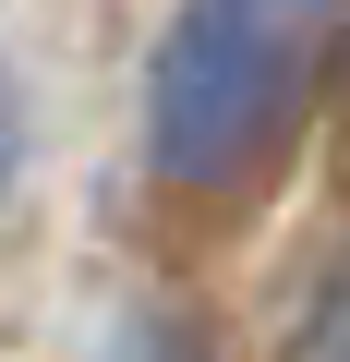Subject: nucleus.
I'll return each instance as SVG.
<instances>
[{"label": "nucleus", "instance_id": "f257e3e1", "mask_svg": "<svg viewBox=\"0 0 350 362\" xmlns=\"http://www.w3.org/2000/svg\"><path fill=\"white\" fill-rule=\"evenodd\" d=\"M338 37V0H182L145 61V157L182 194H242L290 145Z\"/></svg>", "mask_w": 350, "mask_h": 362}, {"label": "nucleus", "instance_id": "f03ea898", "mask_svg": "<svg viewBox=\"0 0 350 362\" xmlns=\"http://www.w3.org/2000/svg\"><path fill=\"white\" fill-rule=\"evenodd\" d=\"M97 362H194V326H182V314H121Z\"/></svg>", "mask_w": 350, "mask_h": 362}, {"label": "nucleus", "instance_id": "7ed1b4c3", "mask_svg": "<svg viewBox=\"0 0 350 362\" xmlns=\"http://www.w3.org/2000/svg\"><path fill=\"white\" fill-rule=\"evenodd\" d=\"M290 362H350V266L314 290V314H302V338H290Z\"/></svg>", "mask_w": 350, "mask_h": 362}, {"label": "nucleus", "instance_id": "20e7f679", "mask_svg": "<svg viewBox=\"0 0 350 362\" xmlns=\"http://www.w3.org/2000/svg\"><path fill=\"white\" fill-rule=\"evenodd\" d=\"M13 157H25V121H13V97H0V181H13Z\"/></svg>", "mask_w": 350, "mask_h": 362}]
</instances>
